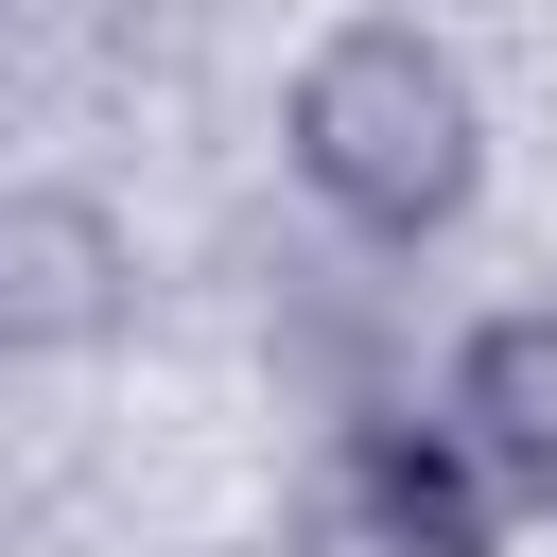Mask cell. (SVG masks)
Instances as JSON below:
<instances>
[{"label": "cell", "instance_id": "obj_2", "mask_svg": "<svg viewBox=\"0 0 557 557\" xmlns=\"http://www.w3.org/2000/svg\"><path fill=\"white\" fill-rule=\"evenodd\" d=\"M139 331V244L87 174H0V366H87Z\"/></svg>", "mask_w": 557, "mask_h": 557}, {"label": "cell", "instance_id": "obj_3", "mask_svg": "<svg viewBox=\"0 0 557 557\" xmlns=\"http://www.w3.org/2000/svg\"><path fill=\"white\" fill-rule=\"evenodd\" d=\"M278 557H487V487L418 418H366V435H313V470L278 505Z\"/></svg>", "mask_w": 557, "mask_h": 557}, {"label": "cell", "instance_id": "obj_1", "mask_svg": "<svg viewBox=\"0 0 557 557\" xmlns=\"http://www.w3.org/2000/svg\"><path fill=\"white\" fill-rule=\"evenodd\" d=\"M278 174L348 244H435L487 191V70L418 17H331L278 70Z\"/></svg>", "mask_w": 557, "mask_h": 557}, {"label": "cell", "instance_id": "obj_4", "mask_svg": "<svg viewBox=\"0 0 557 557\" xmlns=\"http://www.w3.org/2000/svg\"><path fill=\"white\" fill-rule=\"evenodd\" d=\"M487 505H557V296H505L435 348V418H418Z\"/></svg>", "mask_w": 557, "mask_h": 557}]
</instances>
